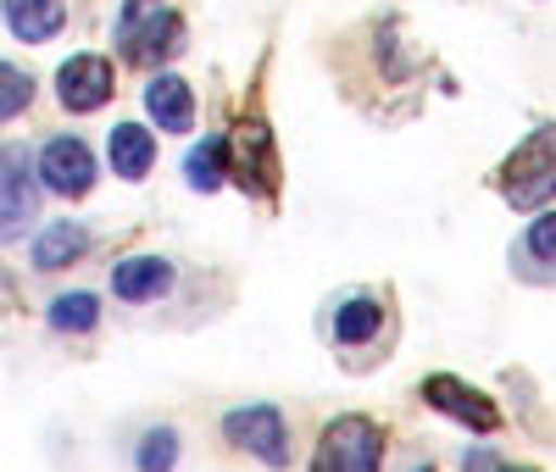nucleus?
Instances as JSON below:
<instances>
[{
  "mask_svg": "<svg viewBox=\"0 0 556 472\" xmlns=\"http://www.w3.org/2000/svg\"><path fill=\"white\" fill-rule=\"evenodd\" d=\"M501 195L518 212H540L556 201V128H534L523 145L501 162Z\"/></svg>",
  "mask_w": 556,
  "mask_h": 472,
  "instance_id": "nucleus-1",
  "label": "nucleus"
},
{
  "mask_svg": "<svg viewBox=\"0 0 556 472\" xmlns=\"http://www.w3.org/2000/svg\"><path fill=\"white\" fill-rule=\"evenodd\" d=\"M384 467V434L374 417H334L329 429L317 434L312 450V472H379Z\"/></svg>",
  "mask_w": 556,
  "mask_h": 472,
  "instance_id": "nucleus-2",
  "label": "nucleus"
},
{
  "mask_svg": "<svg viewBox=\"0 0 556 472\" xmlns=\"http://www.w3.org/2000/svg\"><path fill=\"white\" fill-rule=\"evenodd\" d=\"M117 44H128V56L139 67H156V62L184 51V23H178L173 7H156V0H128L123 23H117Z\"/></svg>",
  "mask_w": 556,
  "mask_h": 472,
  "instance_id": "nucleus-3",
  "label": "nucleus"
},
{
  "mask_svg": "<svg viewBox=\"0 0 556 472\" xmlns=\"http://www.w3.org/2000/svg\"><path fill=\"white\" fill-rule=\"evenodd\" d=\"M228 178L251 195H273L278 189V145L262 117H245L235 133H228Z\"/></svg>",
  "mask_w": 556,
  "mask_h": 472,
  "instance_id": "nucleus-4",
  "label": "nucleus"
},
{
  "mask_svg": "<svg viewBox=\"0 0 556 472\" xmlns=\"http://www.w3.org/2000/svg\"><path fill=\"white\" fill-rule=\"evenodd\" d=\"M223 434H228V445L251 450L273 472L290 467V429H285V411H278V406H240V411H228Z\"/></svg>",
  "mask_w": 556,
  "mask_h": 472,
  "instance_id": "nucleus-5",
  "label": "nucleus"
},
{
  "mask_svg": "<svg viewBox=\"0 0 556 472\" xmlns=\"http://www.w3.org/2000/svg\"><path fill=\"white\" fill-rule=\"evenodd\" d=\"M39 178H45V189H51V195L78 201V195H89V189H96V156H89L84 139L56 133L51 145L39 151Z\"/></svg>",
  "mask_w": 556,
  "mask_h": 472,
  "instance_id": "nucleus-6",
  "label": "nucleus"
},
{
  "mask_svg": "<svg viewBox=\"0 0 556 472\" xmlns=\"http://www.w3.org/2000/svg\"><path fill=\"white\" fill-rule=\"evenodd\" d=\"M424 400H429L434 411L456 417V422H468L473 434H495V429H501V411H495V400H484L473 384H462V378H451V372L424 378Z\"/></svg>",
  "mask_w": 556,
  "mask_h": 472,
  "instance_id": "nucleus-7",
  "label": "nucleus"
},
{
  "mask_svg": "<svg viewBox=\"0 0 556 472\" xmlns=\"http://www.w3.org/2000/svg\"><path fill=\"white\" fill-rule=\"evenodd\" d=\"M112 84L117 78H112V62L106 56H73L56 73V94H62L67 112H101L112 101Z\"/></svg>",
  "mask_w": 556,
  "mask_h": 472,
  "instance_id": "nucleus-8",
  "label": "nucleus"
},
{
  "mask_svg": "<svg viewBox=\"0 0 556 472\" xmlns=\"http://www.w3.org/2000/svg\"><path fill=\"white\" fill-rule=\"evenodd\" d=\"M146 112H151V123H156L162 133H190V123H195V94H190V84H184V78L156 73V78L146 84Z\"/></svg>",
  "mask_w": 556,
  "mask_h": 472,
  "instance_id": "nucleus-9",
  "label": "nucleus"
},
{
  "mask_svg": "<svg viewBox=\"0 0 556 472\" xmlns=\"http://www.w3.org/2000/svg\"><path fill=\"white\" fill-rule=\"evenodd\" d=\"M106 162H112L117 178L139 183V178L151 173V162H156V139L139 128V123H117V128L106 133Z\"/></svg>",
  "mask_w": 556,
  "mask_h": 472,
  "instance_id": "nucleus-10",
  "label": "nucleus"
},
{
  "mask_svg": "<svg viewBox=\"0 0 556 472\" xmlns=\"http://www.w3.org/2000/svg\"><path fill=\"white\" fill-rule=\"evenodd\" d=\"M173 283V267L162 261V256H128V261H117L112 267V295L117 301H156L162 290Z\"/></svg>",
  "mask_w": 556,
  "mask_h": 472,
  "instance_id": "nucleus-11",
  "label": "nucleus"
},
{
  "mask_svg": "<svg viewBox=\"0 0 556 472\" xmlns=\"http://www.w3.org/2000/svg\"><path fill=\"white\" fill-rule=\"evenodd\" d=\"M7 23H12L17 39L45 44V39H56V34H62L67 7H62V0H7Z\"/></svg>",
  "mask_w": 556,
  "mask_h": 472,
  "instance_id": "nucleus-12",
  "label": "nucleus"
},
{
  "mask_svg": "<svg viewBox=\"0 0 556 472\" xmlns=\"http://www.w3.org/2000/svg\"><path fill=\"white\" fill-rule=\"evenodd\" d=\"M84 251H89V228L84 222H51L34 240V267L39 272H56V267H73Z\"/></svg>",
  "mask_w": 556,
  "mask_h": 472,
  "instance_id": "nucleus-13",
  "label": "nucleus"
},
{
  "mask_svg": "<svg viewBox=\"0 0 556 472\" xmlns=\"http://www.w3.org/2000/svg\"><path fill=\"white\" fill-rule=\"evenodd\" d=\"M379 322H384V306L374 301V295H351L340 311H334V340L345 345V350H356V345H367L379 334Z\"/></svg>",
  "mask_w": 556,
  "mask_h": 472,
  "instance_id": "nucleus-14",
  "label": "nucleus"
},
{
  "mask_svg": "<svg viewBox=\"0 0 556 472\" xmlns=\"http://www.w3.org/2000/svg\"><path fill=\"white\" fill-rule=\"evenodd\" d=\"M7 222H0V233L7 240H17L23 222H34V183H28V167L17 162V151H7V212H0Z\"/></svg>",
  "mask_w": 556,
  "mask_h": 472,
  "instance_id": "nucleus-15",
  "label": "nucleus"
},
{
  "mask_svg": "<svg viewBox=\"0 0 556 472\" xmlns=\"http://www.w3.org/2000/svg\"><path fill=\"white\" fill-rule=\"evenodd\" d=\"M184 173H190L195 189H217L228 178V139H201L190 151V162H184Z\"/></svg>",
  "mask_w": 556,
  "mask_h": 472,
  "instance_id": "nucleus-16",
  "label": "nucleus"
},
{
  "mask_svg": "<svg viewBox=\"0 0 556 472\" xmlns=\"http://www.w3.org/2000/svg\"><path fill=\"white\" fill-rule=\"evenodd\" d=\"M96 322H101V301L96 295H62V301H51V328H62V334H89Z\"/></svg>",
  "mask_w": 556,
  "mask_h": 472,
  "instance_id": "nucleus-17",
  "label": "nucleus"
},
{
  "mask_svg": "<svg viewBox=\"0 0 556 472\" xmlns=\"http://www.w3.org/2000/svg\"><path fill=\"white\" fill-rule=\"evenodd\" d=\"M139 472H173L178 467V434L173 429H151L146 439H139Z\"/></svg>",
  "mask_w": 556,
  "mask_h": 472,
  "instance_id": "nucleus-18",
  "label": "nucleus"
},
{
  "mask_svg": "<svg viewBox=\"0 0 556 472\" xmlns=\"http://www.w3.org/2000/svg\"><path fill=\"white\" fill-rule=\"evenodd\" d=\"M0 84H7V94H0V117H17V112L28 106V94H34L28 73H17V67L7 62V67H0Z\"/></svg>",
  "mask_w": 556,
  "mask_h": 472,
  "instance_id": "nucleus-19",
  "label": "nucleus"
},
{
  "mask_svg": "<svg viewBox=\"0 0 556 472\" xmlns=\"http://www.w3.org/2000/svg\"><path fill=\"white\" fill-rule=\"evenodd\" d=\"M529 251H534L540 261H556V212H540V217L529 222Z\"/></svg>",
  "mask_w": 556,
  "mask_h": 472,
  "instance_id": "nucleus-20",
  "label": "nucleus"
},
{
  "mask_svg": "<svg viewBox=\"0 0 556 472\" xmlns=\"http://www.w3.org/2000/svg\"><path fill=\"white\" fill-rule=\"evenodd\" d=\"M501 472H529V467H501Z\"/></svg>",
  "mask_w": 556,
  "mask_h": 472,
  "instance_id": "nucleus-21",
  "label": "nucleus"
},
{
  "mask_svg": "<svg viewBox=\"0 0 556 472\" xmlns=\"http://www.w3.org/2000/svg\"><path fill=\"white\" fill-rule=\"evenodd\" d=\"M412 472H434V467H412Z\"/></svg>",
  "mask_w": 556,
  "mask_h": 472,
  "instance_id": "nucleus-22",
  "label": "nucleus"
}]
</instances>
